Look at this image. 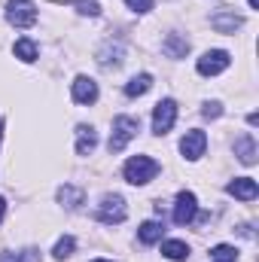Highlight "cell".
Returning <instances> with one entry per match:
<instances>
[{
    "mask_svg": "<svg viewBox=\"0 0 259 262\" xmlns=\"http://www.w3.org/2000/svg\"><path fill=\"white\" fill-rule=\"evenodd\" d=\"M137 131H140V122H137L134 116H116V119H113V134H110V143H107L110 156L122 152V149L128 146L131 137H137Z\"/></svg>",
    "mask_w": 259,
    "mask_h": 262,
    "instance_id": "7a4b0ae2",
    "label": "cell"
},
{
    "mask_svg": "<svg viewBox=\"0 0 259 262\" xmlns=\"http://www.w3.org/2000/svg\"><path fill=\"white\" fill-rule=\"evenodd\" d=\"M0 262H21L18 253H0Z\"/></svg>",
    "mask_w": 259,
    "mask_h": 262,
    "instance_id": "d4e9b609",
    "label": "cell"
},
{
    "mask_svg": "<svg viewBox=\"0 0 259 262\" xmlns=\"http://www.w3.org/2000/svg\"><path fill=\"white\" fill-rule=\"evenodd\" d=\"M149 89H153V76H149V73L131 76L128 82H125V95H128V98H140V95H146Z\"/></svg>",
    "mask_w": 259,
    "mask_h": 262,
    "instance_id": "2e32d148",
    "label": "cell"
},
{
    "mask_svg": "<svg viewBox=\"0 0 259 262\" xmlns=\"http://www.w3.org/2000/svg\"><path fill=\"white\" fill-rule=\"evenodd\" d=\"M235 259H238V250L229 247V244H217L210 250V262H235Z\"/></svg>",
    "mask_w": 259,
    "mask_h": 262,
    "instance_id": "ffe728a7",
    "label": "cell"
},
{
    "mask_svg": "<svg viewBox=\"0 0 259 262\" xmlns=\"http://www.w3.org/2000/svg\"><path fill=\"white\" fill-rule=\"evenodd\" d=\"M204 146H207V134L204 131H186L183 137H180V152L189 159V162H195V159H201L204 156Z\"/></svg>",
    "mask_w": 259,
    "mask_h": 262,
    "instance_id": "ba28073f",
    "label": "cell"
},
{
    "mask_svg": "<svg viewBox=\"0 0 259 262\" xmlns=\"http://www.w3.org/2000/svg\"><path fill=\"white\" fill-rule=\"evenodd\" d=\"M0 134H3V122H0Z\"/></svg>",
    "mask_w": 259,
    "mask_h": 262,
    "instance_id": "83f0119b",
    "label": "cell"
},
{
    "mask_svg": "<svg viewBox=\"0 0 259 262\" xmlns=\"http://www.w3.org/2000/svg\"><path fill=\"white\" fill-rule=\"evenodd\" d=\"M73 101L76 104H95L98 101V82L89 76H76L73 79Z\"/></svg>",
    "mask_w": 259,
    "mask_h": 262,
    "instance_id": "30bf717a",
    "label": "cell"
},
{
    "mask_svg": "<svg viewBox=\"0 0 259 262\" xmlns=\"http://www.w3.org/2000/svg\"><path fill=\"white\" fill-rule=\"evenodd\" d=\"M6 18L12 28H31L37 21V6L31 0H9L6 3Z\"/></svg>",
    "mask_w": 259,
    "mask_h": 262,
    "instance_id": "277c9868",
    "label": "cell"
},
{
    "mask_svg": "<svg viewBox=\"0 0 259 262\" xmlns=\"http://www.w3.org/2000/svg\"><path fill=\"white\" fill-rule=\"evenodd\" d=\"M15 58H21L25 64H31V61H37V43L34 40H28V37H21V40H15Z\"/></svg>",
    "mask_w": 259,
    "mask_h": 262,
    "instance_id": "d6986e66",
    "label": "cell"
},
{
    "mask_svg": "<svg viewBox=\"0 0 259 262\" xmlns=\"http://www.w3.org/2000/svg\"><path fill=\"white\" fill-rule=\"evenodd\" d=\"M235 156H238L244 165H253V162H256V140H253V134H241V137L235 140Z\"/></svg>",
    "mask_w": 259,
    "mask_h": 262,
    "instance_id": "5bb4252c",
    "label": "cell"
},
{
    "mask_svg": "<svg viewBox=\"0 0 259 262\" xmlns=\"http://www.w3.org/2000/svg\"><path fill=\"white\" fill-rule=\"evenodd\" d=\"M204 116H207V119H220V116H223V107H220V104H207V107H204Z\"/></svg>",
    "mask_w": 259,
    "mask_h": 262,
    "instance_id": "cb8c5ba5",
    "label": "cell"
},
{
    "mask_svg": "<svg viewBox=\"0 0 259 262\" xmlns=\"http://www.w3.org/2000/svg\"><path fill=\"white\" fill-rule=\"evenodd\" d=\"M134 12H149L153 9V0H125Z\"/></svg>",
    "mask_w": 259,
    "mask_h": 262,
    "instance_id": "603a6c76",
    "label": "cell"
},
{
    "mask_svg": "<svg viewBox=\"0 0 259 262\" xmlns=\"http://www.w3.org/2000/svg\"><path fill=\"white\" fill-rule=\"evenodd\" d=\"M162 232H165V226H162L159 220H146V223L137 229V238H140L143 244H156V241H162Z\"/></svg>",
    "mask_w": 259,
    "mask_h": 262,
    "instance_id": "9a60e30c",
    "label": "cell"
},
{
    "mask_svg": "<svg viewBox=\"0 0 259 262\" xmlns=\"http://www.w3.org/2000/svg\"><path fill=\"white\" fill-rule=\"evenodd\" d=\"M162 256L165 259H174V262H183L189 256V244L186 241H165L162 244Z\"/></svg>",
    "mask_w": 259,
    "mask_h": 262,
    "instance_id": "e0dca14e",
    "label": "cell"
},
{
    "mask_svg": "<svg viewBox=\"0 0 259 262\" xmlns=\"http://www.w3.org/2000/svg\"><path fill=\"white\" fill-rule=\"evenodd\" d=\"M128 216V207H125V198L122 195H104L98 204V220L107 223V226H116Z\"/></svg>",
    "mask_w": 259,
    "mask_h": 262,
    "instance_id": "3957f363",
    "label": "cell"
},
{
    "mask_svg": "<svg viewBox=\"0 0 259 262\" xmlns=\"http://www.w3.org/2000/svg\"><path fill=\"white\" fill-rule=\"evenodd\" d=\"M58 201L73 210V207H79V204L85 201V189H79V186H61V189H58Z\"/></svg>",
    "mask_w": 259,
    "mask_h": 262,
    "instance_id": "ac0fdd59",
    "label": "cell"
},
{
    "mask_svg": "<svg viewBox=\"0 0 259 262\" xmlns=\"http://www.w3.org/2000/svg\"><path fill=\"white\" fill-rule=\"evenodd\" d=\"M92 262H110V259H92Z\"/></svg>",
    "mask_w": 259,
    "mask_h": 262,
    "instance_id": "4316f807",
    "label": "cell"
},
{
    "mask_svg": "<svg viewBox=\"0 0 259 262\" xmlns=\"http://www.w3.org/2000/svg\"><path fill=\"white\" fill-rule=\"evenodd\" d=\"M98 146V134L92 125H79L76 128V156H92V149Z\"/></svg>",
    "mask_w": 259,
    "mask_h": 262,
    "instance_id": "7c38bea8",
    "label": "cell"
},
{
    "mask_svg": "<svg viewBox=\"0 0 259 262\" xmlns=\"http://www.w3.org/2000/svg\"><path fill=\"white\" fill-rule=\"evenodd\" d=\"M73 247H76V241H73L70 235H64V238H58V244H55L52 256H55V259H67V256L73 253Z\"/></svg>",
    "mask_w": 259,
    "mask_h": 262,
    "instance_id": "44dd1931",
    "label": "cell"
},
{
    "mask_svg": "<svg viewBox=\"0 0 259 262\" xmlns=\"http://www.w3.org/2000/svg\"><path fill=\"white\" fill-rule=\"evenodd\" d=\"M232 64V58H229V52H223V49H210V52H204L201 58H198V73L201 76H217V73H223L226 67Z\"/></svg>",
    "mask_w": 259,
    "mask_h": 262,
    "instance_id": "8992f818",
    "label": "cell"
},
{
    "mask_svg": "<svg viewBox=\"0 0 259 262\" xmlns=\"http://www.w3.org/2000/svg\"><path fill=\"white\" fill-rule=\"evenodd\" d=\"M174 122H177V104L171 98L159 101L156 110H153V131L156 134H168V131L174 128Z\"/></svg>",
    "mask_w": 259,
    "mask_h": 262,
    "instance_id": "5b68a950",
    "label": "cell"
},
{
    "mask_svg": "<svg viewBox=\"0 0 259 262\" xmlns=\"http://www.w3.org/2000/svg\"><path fill=\"white\" fill-rule=\"evenodd\" d=\"M156 174H159V162L149 156H131L125 162V180L131 186H146Z\"/></svg>",
    "mask_w": 259,
    "mask_h": 262,
    "instance_id": "6da1fadb",
    "label": "cell"
},
{
    "mask_svg": "<svg viewBox=\"0 0 259 262\" xmlns=\"http://www.w3.org/2000/svg\"><path fill=\"white\" fill-rule=\"evenodd\" d=\"M244 25V18L241 15H235V12H217V15H210V28L217 31V34H235L238 28Z\"/></svg>",
    "mask_w": 259,
    "mask_h": 262,
    "instance_id": "8fae6325",
    "label": "cell"
},
{
    "mask_svg": "<svg viewBox=\"0 0 259 262\" xmlns=\"http://www.w3.org/2000/svg\"><path fill=\"white\" fill-rule=\"evenodd\" d=\"M3 213H6V198L0 195V223H3Z\"/></svg>",
    "mask_w": 259,
    "mask_h": 262,
    "instance_id": "484cf974",
    "label": "cell"
},
{
    "mask_svg": "<svg viewBox=\"0 0 259 262\" xmlns=\"http://www.w3.org/2000/svg\"><path fill=\"white\" fill-rule=\"evenodd\" d=\"M195 216H198V201H195L192 192H177V198H174V223L177 226H189Z\"/></svg>",
    "mask_w": 259,
    "mask_h": 262,
    "instance_id": "52a82bcc",
    "label": "cell"
},
{
    "mask_svg": "<svg viewBox=\"0 0 259 262\" xmlns=\"http://www.w3.org/2000/svg\"><path fill=\"white\" fill-rule=\"evenodd\" d=\"M162 52H165L168 58H186V52H189V40H183L180 34H168L165 43H162Z\"/></svg>",
    "mask_w": 259,
    "mask_h": 262,
    "instance_id": "4fadbf2b",
    "label": "cell"
},
{
    "mask_svg": "<svg viewBox=\"0 0 259 262\" xmlns=\"http://www.w3.org/2000/svg\"><path fill=\"white\" fill-rule=\"evenodd\" d=\"M70 6H76L82 15H101V6L95 3V0H67Z\"/></svg>",
    "mask_w": 259,
    "mask_h": 262,
    "instance_id": "7402d4cb",
    "label": "cell"
},
{
    "mask_svg": "<svg viewBox=\"0 0 259 262\" xmlns=\"http://www.w3.org/2000/svg\"><path fill=\"white\" fill-rule=\"evenodd\" d=\"M226 192L229 195H235L238 201H253V198L259 195V186L253 177H235L229 186H226Z\"/></svg>",
    "mask_w": 259,
    "mask_h": 262,
    "instance_id": "9c48e42d",
    "label": "cell"
}]
</instances>
